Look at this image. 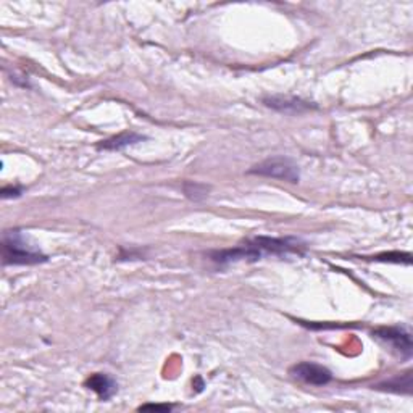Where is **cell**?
<instances>
[{
  "instance_id": "cell-1",
  "label": "cell",
  "mask_w": 413,
  "mask_h": 413,
  "mask_svg": "<svg viewBox=\"0 0 413 413\" xmlns=\"http://www.w3.org/2000/svg\"><path fill=\"white\" fill-rule=\"evenodd\" d=\"M304 244L297 239H271L255 238L246 246H238L234 249L216 250L210 253L211 262L218 265H228L239 260H258L263 255H286V253H302Z\"/></svg>"
},
{
  "instance_id": "cell-2",
  "label": "cell",
  "mask_w": 413,
  "mask_h": 413,
  "mask_svg": "<svg viewBox=\"0 0 413 413\" xmlns=\"http://www.w3.org/2000/svg\"><path fill=\"white\" fill-rule=\"evenodd\" d=\"M4 265H38L47 262V257L29 247L20 231H9L2 243Z\"/></svg>"
},
{
  "instance_id": "cell-3",
  "label": "cell",
  "mask_w": 413,
  "mask_h": 413,
  "mask_svg": "<svg viewBox=\"0 0 413 413\" xmlns=\"http://www.w3.org/2000/svg\"><path fill=\"white\" fill-rule=\"evenodd\" d=\"M249 175L282 180V181L292 182V185H296V182H299L300 180L299 167L291 160V158H286V157L267 158V160H263L258 165H255V167H252L249 170Z\"/></svg>"
},
{
  "instance_id": "cell-4",
  "label": "cell",
  "mask_w": 413,
  "mask_h": 413,
  "mask_svg": "<svg viewBox=\"0 0 413 413\" xmlns=\"http://www.w3.org/2000/svg\"><path fill=\"white\" fill-rule=\"evenodd\" d=\"M296 380L305 382L310 386H326L333 380V373L323 365H318L314 362H300L296 363L289 370Z\"/></svg>"
},
{
  "instance_id": "cell-5",
  "label": "cell",
  "mask_w": 413,
  "mask_h": 413,
  "mask_svg": "<svg viewBox=\"0 0 413 413\" xmlns=\"http://www.w3.org/2000/svg\"><path fill=\"white\" fill-rule=\"evenodd\" d=\"M375 336L402 353L404 357L412 356V338L410 333L405 331L404 328H381L376 329Z\"/></svg>"
},
{
  "instance_id": "cell-6",
  "label": "cell",
  "mask_w": 413,
  "mask_h": 413,
  "mask_svg": "<svg viewBox=\"0 0 413 413\" xmlns=\"http://www.w3.org/2000/svg\"><path fill=\"white\" fill-rule=\"evenodd\" d=\"M263 104L276 111H281V114H304V111L315 109V105L305 102V100L302 99L282 97V96H273V97L263 99Z\"/></svg>"
},
{
  "instance_id": "cell-7",
  "label": "cell",
  "mask_w": 413,
  "mask_h": 413,
  "mask_svg": "<svg viewBox=\"0 0 413 413\" xmlns=\"http://www.w3.org/2000/svg\"><path fill=\"white\" fill-rule=\"evenodd\" d=\"M84 386L87 389H91V391L96 392L97 397L100 400H109L110 397H114L115 392H116V389H118V385H116V381L114 380V378L109 376V375H105V373H94V375H91L86 380Z\"/></svg>"
},
{
  "instance_id": "cell-8",
  "label": "cell",
  "mask_w": 413,
  "mask_h": 413,
  "mask_svg": "<svg viewBox=\"0 0 413 413\" xmlns=\"http://www.w3.org/2000/svg\"><path fill=\"white\" fill-rule=\"evenodd\" d=\"M144 139H145V136H141L138 133H121L107 141H102V143L97 144V149L99 150H121L128 145L143 143Z\"/></svg>"
},
{
  "instance_id": "cell-9",
  "label": "cell",
  "mask_w": 413,
  "mask_h": 413,
  "mask_svg": "<svg viewBox=\"0 0 413 413\" xmlns=\"http://www.w3.org/2000/svg\"><path fill=\"white\" fill-rule=\"evenodd\" d=\"M380 387L387 389V391H394V392L410 394L412 392V376H410V371H407V373L402 376V380H400V376H395L394 380L385 382V385H380Z\"/></svg>"
},
{
  "instance_id": "cell-10",
  "label": "cell",
  "mask_w": 413,
  "mask_h": 413,
  "mask_svg": "<svg viewBox=\"0 0 413 413\" xmlns=\"http://www.w3.org/2000/svg\"><path fill=\"white\" fill-rule=\"evenodd\" d=\"M185 192L189 199L192 200H200L206 196L209 192V187L204 185H197V182H186L185 185Z\"/></svg>"
},
{
  "instance_id": "cell-11",
  "label": "cell",
  "mask_w": 413,
  "mask_h": 413,
  "mask_svg": "<svg viewBox=\"0 0 413 413\" xmlns=\"http://www.w3.org/2000/svg\"><path fill=\"white\" fill-rule=\"evenodd\" d=\"M21 196V187H11L7 186L2 189V197L4 199H10V197H20Z\"/></svg>"
},
{
  "instance_id": "cell-12",
  "label": "cell",
  "mask_w": 413,
  "mask_h": 413,
  "mask_svg": "<svg viewBox=\"0 0 413 413\" xmlns=\"http://www.w3.org/2000/svg\"><path fill=\"white\" fill-rule=\"evenodd\" d=\"M139 410H163V412H168L171 410V405H153V404H147L143 405Z\"/></svg>"
}]
</instances>
